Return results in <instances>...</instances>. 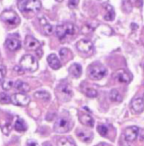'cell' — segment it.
Instances as JSON below:
<instances>
[{
  "mask_svg": "<svg viewBox=\"0 0 144 146\" xmlns=\"http://www.w3.org/2000/svg\"><path fill=\"white\" fill-rule=\"evenodd\" d=\"M73 123L67 117H60L57 118L54 125V130L58 133H66L71 129Z\"/></svg>",
  "mask_w": 144,
  "mask_h": 146,
  "instance_id": "cell-1",
  "label": "cell"
},
{
  "mask_svg": "<svg viewBox=\"0 0 144 146\" xmlns=\"http://www.w3.org/2000/svg\"><path fill=\"white\" fill-rule=\"evenodd\" d=\"M20 66L25 71L34 72L38 69V64L35 57L29 55V54H27V55H24L21 58Z\"/></svg>",
  "mask_w": 144,
  "mask_h": 146,
  "instance_id": "cell-2",
  "label": "cell"
},
{
  "mask_svg": "<svg viewBox=\"0 0 144 146\" xmlns=\"http://www.w3.org/2000/svg\"><path fill=\"white\" fill-rule=\"evenodd\" d=\"M75 31L76 27L69 22L60 24L56 28V34L60 39H63L68 36H72Z\"/></svg>",
  "mask_w": 144,
  "mask_h": 146,
  "instance_id": "cell-3",
  "label": "cell"
},
{
  "mask_svg": "<svg viewBox=\"0 0 144 146\" xmlns=\"http://www.w3.org/2000/svg\"><path fill=\"white\" fill-rule=\"evenodd\" d=\"M55 93L60 100L64 101H67L71 98L73 95L72 91L68 84L61 83L57 86Z\"/></svg>",
  "mask_w": 144,
  "mask_h": 146,
  "instance_id": "cell-4",
  "label": "cell"
},
{
  "mask_svg": "<svg viewBox=\"0 0 144 146\" xmlns=\"http://www.w3.org/2000/svg\"><path fill=\"white\" fill-rule=\"evenodd\" d=\"M0 17L2 21L11 26H17L20 22L19 16L12 10H5L1 13Z\"/></svg>",
  "mask_w": 144,
  "mask_h": 146,
  "instance_id": "cell-5",
  "label": "cell"
},
{
  "mask_svg": "<svg viewBox=\"0 0 144 146\" xmlns=\"http://www.w3.org/2000/svg\"><path fill=\"white\" fill-rule=\"evenodd\" d=\"M107 74V71L104 66L100 65H94L91 66L88 71L89 77L92 80H101Z\"/></svg>",
  "mask_w": 144,
  "mask_h": 146,
  "instance_id": "cell-6",
  "label": "cell"
},
{
  "mask_svg": "<svg viewBox=\"0 0 144 146\" xmlns=\"http://www.w3.org/2000/svg\"><path fill=\"white\" fill-rule=\"evenodd\" d=\"M10 99H11V102L13 104L19 106H26L30 102L29 96L23 94V93L13 94Z\"/></svg>",
  "mask_w": 144,
  "mask_h": 146,
  "instance_id": "cell-7",
  "label": "cell"
},
{
  "mask_svg": "<svg viewBox=\"0 0 144 146\" xmlns=\"http://www.w3.org/2000/svg\"><path fill=\"white\" fill-rule=\"evenodd\" d=\"M41 47L39 41L31 36H27L24 40V48L28 51H37Z\"/></svg>",
  "mask_w": 144,
  "mask_h": 146,
  "instance_id": "cell-8",
  "label": "cell"
},
{
  "mask_svg": "<svg viewBox=\"0 0 144 146\" xmlns=\"http://www.w3.org/2000/svg\"><path fill=\"white\" fill-rule=\"evenodd\" d=\"M41 8V3L40 0H26L24 4V11L38 12Z\"/></svg>",
  "mask_w": 144,
  "mask_h": 146,
  "instance_id": "cell-9",
  "label": "cell"
},
{
  "mask_svg": "<svg viewBox=\"0 0 144 146\" xmlns=\"http://www.w3.org/2000/svg\"><path fill=\"white\" fill-rule=\"evenodd\" d=\"M138 131L139 129L136 126H131L127 128L124 132L125 141L128 142H133L135 141L138 135Z\"/></svg>",
  "mask_w": 144,
  "mask_h": 146,
  "instance_id": "cell-10",
  "label": "cell"
},
{
  "mask_svg": "<svg viewBox=\"0 0 144 146\" xmlns=\"http://www.w3.org/2000/svg\"><path fill=\"white\" fill-rule=\"evenodd\" d=\"M76 48L79 51L83 53H88L92 50L93 44L90 41L81 39L76 44Z\"/></svg>",
  "mask_w": 144,
  "mask_h": 146,
  "instance_id": "cell-11",
  "label": "cell"
},
{
  "mask_svg": "<svg viewBox=\"0 0 144 146\" xmlns=\"http://www.w3.org/2000/svg\"><path fill=\"white\" fill-rule=\"evenodd\" d=\"M131 107L135 112L140 113L143 111L144 103L143 97H137L134 98L131 102Z\"/></svg>",
  "mask_w": 144,
  "mask_h": 146,
  "instance_id": "cell-12",
  "label": "cell"
},
{
  "mask_svg": "<svg viewBox=\"0 0 144 146\" xmlns=\"http://www.w3.org/2000/svg\"><path fill=\"white\" fill-rule=\"evenodd\" d=\"M47 62L50 67L54 70H58L61 67V63L57 56L54 54H51L47 57Z\"/></svg>",
  "mask_w": 144,
  "mask_h": 146,
  "instance_id": "cell-13",
  "label": "cell"
},
{
  "mask_svg": "<svg viewBox=\"0 0 144 146\" xmlns=\"http://www.w3.org/2000/svg\"><path fill=\"white\" fill-rule=\"evenodd\" d=\"M76 135L77 137H78L81 141H82L83 142L85 143L91 142V141L93 138L92 133L86 131V130L78 129V131H76Z\"/></svg>",
  "mask_w": 144,
  "mask_h": 146,
  "instance_id": "cell-14",
  "label": "cell"
},
{
  "mask_svg": "<svg viewBox=\"0 0 144 146\" xmlns=\"http://www.w3.org/2000/svg\"><path fill=\"white\" fill-rule=\"evenodd\" d=\"M5 45L7 48L11 51H17L21 48V42L15 38H7L6 40Z\"/></svg>",
  "mask_w": 144,
  "mask_h": 146,
  "instance_id": "cell-15",
  "label": "cell"
},
{
  "mask_svg": "<svg viewBox=\"0 0 144 146\" xmlns=\"http://www.w3.org/2000/svg\"><path fill=\"white\" fill-rule=\"evenodd\" d=\"M68 73L71 76L74 77V78H78L81 76V73H82L81 66L78 64H72L68 68Z\"/></svg>",
  "mask_w": 144,
  "mask_h": 146,
  "instance_id": "cell-16",
  "label": "cell"
},
{
  "mask_svg": "<svg viewBox=\"0 0 144 146\" xmlns=\"http://www.w3.org/2000/svg\"><path fill=\"white\" fill-rule=\"evenodd\" d=\"M79 121L83 125H86V126L88 127H94V118L91 116L90 115L86 113L82 114L79 116Z\"/></svg>",
  "mask_w": 144,
  "mask_h": 146,
  "instance_id": "cell-17",
  "label": "cell"
},
{
  "mask_svg": "<svg viewBox=\"0 0 144 146\" xmlns=\"http://www.w3.org/2000/svg\"><path fill=\"white\" fill-rule=\"evenodd\" d=\"M14 87L17 91H21V93L28 92L30 90V86H29V84L24 81H20V80L16 81V83L14 84Z\"/></svg>",
  "mask_w": 144,
  "mask_h": 146,
  "instance_id": "cell-18",
  "label": "cell"
},
{
  "mask_svg": "<svg viewBox=\"0 0 144 146\" xmlns=\"http://www.w3.org/2000/svg\"><path fill=\"white\" fill-rule=\"evenodd\" d=\"M40 23H41V25L42 26L43 30H44V33H45L46 35H51L53 33V27L50 24H48L47 22V21L46 20L45 18H41L40 19Z\"/></svg>",
  "mask_w": 144,
  "mask_h": 146,
  "instance_id": "cell-19",
  "label": "cell"
},
{
  "mask_svg": "<svg viewBox=\"0 0 144 146\" xmlns=\"http://www.w3.org/2000/svg\"><path fill=\"white\" fill-rule=\"evenodd\" d=\"M117 78H118L119 82L124 83V84H128L131 80L129 74H128V73L124 71H121L118 72Z\"/></svg>",
  "mask_w": 144,
  "mask_h": 146,
  "instance_id": "cell-20",
  "label": "cell"
},
{
  "mask_svg": "<svg viewBox=\"0 0 144 146\" xmlns=\"http://www.w3.org/2000/svg\"><path fill=\"white\" fill-rule=\"evenodd\" d=\"M106 14L104 16V19L106 21H113L115 19V11L113 8L109 4H107L106 7Z\"/></svg>",
  "mask_w": 144,
  "mask_h": 146,
  "instance_id": "cell-21",
  "label": "cell"
},
{
  "mask_svg": "<svg viewBox=\"0 0 144 146\" xmlns=\"http://www.w3.org/2000/svg\"><path fill=\"white\" fill-rule=\"evenodd\" d=\"M14 128L18 132H24V131H27V126L24 120L21 119V118H18L16 121L15 124H14Z\"/></svg>",
  "mask_w": 144,
  "mask_h": 146,
  "instance_id": "cell-22",
  "label": "cell"
},
{
  "mask_svg": "<svg viewBox=\"0 0 144 146\" xmlns=\"http://www.w3.org/2000/svg\"><path fill=\"white\" fill-rule=\"evenodd\" d=\"M109 98L113 102H121L123 100L122 96L116 89L111 90L109 94Z\"/></svg>",
  "mask_w": 144,
  "mask_h": 146,
  "instance_id": "cell-23",
  "label": "cell"
},
{
  "mask_svg": "<svg viewBox=\"0 0 144 146\" xmlns=\"http://www.w3.org/2000/svg\"><path fill=\"white\" fill-rule=\"evenodd\" d=\"M34 96L35 98L44 100V101H48L51 98V95L49 94V93L46 91H37V92L34 93Z\"/></svg>",
  "mask_w": 144,
  "mask_h": 146,
  "instance_id": "cell-24",
  "label": "cell"
},
{
  "mask_svg": "<svg viewBox=\"0 0 144 146\" xmlns=\"http://www.w3.org/2000/svg\"><path fill=\"white\" fill-rule=\"evenodd\" d=\"M57 146H75L74 143L66 138H62L58 140Z\"/></svg>",
  "mask_w": 144,
  "mask_h": 146,
  "instance_id": "cell-25",
  "label": "cell"
},
{
  "mask_svg": "<svg viewBox=\"0 0 144 146\" xmlns=\"http://www.w3.org/2000/svg\"><path fill=\"white\" fill-rule=\"evenodd\" d=\"M2 81V88L4 90H5V91L10 90L12 88L13 85H14V83H13V81L11 80L4 79Z\"/></svg>",
  "mask_w": 144,
  "mask_h": 146,
  "instance_id": "cell-26",
  "label": "cell"
},
{
  "mask_svg": "<svg viewBox=\"0 0 144 146\" xmlns=\"http://www.w3.org/2000/svg\"><path fill=\"white\" fill-rule=\"evenodd\" d=\"M11 102L10 97L9 96L8 94L6 93L2 92L0 94V103L2 104H8Z\"/></svg>",
  "mask_w": 144,
  "mask_h": 146,
  "instance_id": "cell-27",
  "label": "cell"
},
{
  "mask_svg": "<svg viewBox=\"0 0 144 146\" xmlns=\"http://www.w3.org/2000/svg\"><path fill=\"white\" fill-rule=\"evenodd\" d=\"M97 131L101 136H106L108 133V128L104 125H100L97 127Z\"/></svg>",
  "mask_w": 144,
  "mask_h": 146,
  "instance_id": "cell-28",
  "label": "cell"
},
{
  "mask_svg": "<svg viewBox=\"0 0 144 146\" xmlns=\"http://www.w3.org/2000/svg\"><path fill=\"white\" fill-rule=\"evenodd\" d=\"M86 95L88 97H90V98H95V97L97 96V91H96L94 88H86L85 91Z\"/></svg>",
  "mask_w": 144,
  "mask_h": 146,
  "instance_id": "cell-29",
  "label": "cell"
},
{
  "mask_svg": "<svg viewBox=\"0 0 144 146\" xmlns=\"http://www.w3.org/2000/svg\"><path fill=\"white\" fill-rule=\"evenodd\" d=\"M6 73H7V70H6L5 66L3 65H0V82H1L4 79Z\"/></svg>",
  "mask_w": 144,
  "mask_h": 146,
  "instance_id": "cell-30",
  "label": "cell"
},
{
  "mask_svg": "<svg viewBox=\"0 0 144 146\" xmlns=\"http://www.w3.org/2000/svg\"><path fill=\"white\" fill-rule=\"evenodd\" d=\"M78 3H79V0H69L68 6L70 9H74L78 6Z\"/></svg>",
  "mask_w": 144,
  "mask_h": 146,
  "instance_id": "cell-31",
  "label": "cell"
},
{
  "mask_svg": "<svg viewBox=\"0 0 144 146\" xmlns=\"http://www.w3.org/2000/svg\"><path fill=\"white\" fill-rule=\"evenodd\" d=\"M70 52L69 50L67 49V48H61V51H60L59 54H60V56L62 59H65V58H66L67 55H68V53Z\"/></svg>",
  "mask_w": 144,
  "mask_h": 146,
  "instance_id": "cell-32",
  "label": "cell"
},
{
  "mask_svg": "<svg viewBox=\"0 0 144 146\" xmlns=\"http://www.w3.org/2000/svg\"><path fill=\"white\" fill-rule=\"evenodd\" d=\"M14 70L15 71H17V73H19V74H23V68H21V67H19V66H15V68H14Z\"/></svg>",
  "mask_w": 144,
  "mask_h": 146,
  "instance_id": "cell-33",
  "label": "cell"
},
{
  "mask_svg": "<svg viewBox=\"0 0 144 146\" xmlns=\"http://www.w3.org/2000/svg\"><path fill=\"white\" fill-rule=\"evenodd\" d=\"M28 145H29V146H38V144H37L36 143L34 142V141H29Z\"/></svg>",
  "mask_w": 144,
  "mask_h": 146,
  "instance_id": "cell-34",
  "label": "cell"
},
{
  "mask_svg": "<svg viewBox=\"0 0 144 146\" xmlns=\"http://www.w3.org/2000/svg\"><path fill=\"white\" fill-rule=\"evenodd\" d=\"M44 146H52L51 144H49L48 143H46L44 144Z\"/></svg>",
  "mask_w": 144,
  "mask_h": 146,
  "instance_id": "cell-35",
  "label": "cell"
},
{
  "mask_svg": "<svg viewBox=\"0 0 144 146\" xmlns=\"http://www.w3.org/2000/svg\"><path fill=\"white\" fill-rule=\"evenodd\" d=\"M130 1H131V2H135V1H137V0H130Z\"/></svg>",
  "mask_w": 144,
  "mask_h": 146,
  "instance_id": "cell-36",
  "label": "cell"
},
{
  "mask_svg": "<svg viewBox=\"0 0 144 146\" xmlns=\"http://www.w3.org/2000/svg\"><path fill=\"white\" fill-rule=\"evenodd\" d=\"M57 1H58V2H61V1H63V0H56Z\"/></svg>",
  "mask_w": 144,
  "mask_h": 146,
  "instance_id": "cell-37",
  "label": "cell"
}]
</instances>
